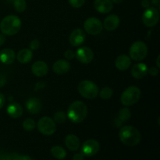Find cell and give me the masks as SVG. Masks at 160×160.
<instances>
[{
  "label": "cell",
  "instance_id": "cell-32",
  "mask_svg": "<svg viewBox=\"0 0 160 160\" xmlns=\"http://www.w3.org/2000/svg\"><path fill=\"white\" fill-rule=\"evenodd\" d=\"M64 56L68 60H71L72 59H73L75 57V53L72 50H67L65 52V53H64Z\"/></svg>",
  "mask_w": 160,
  "mask_h": 160
},
{
  "label": "cell",
  "instance_id": "cell-36",
  "mask_svg": "<svg viewBox=\"0 0 160 160\" xmlns=\"http://www.w3.org/2000/svg\"><path fill=\"white\" fill-rule=\"evenodd\" d=\"M45 86V84L44 82H38L36 84L35 88H34V90L38 91V90H40V89L44 88Z\"/></svg>",
  "mask_w": 160,
  "mask_h": 160
},
{
  "label": "cell",
  "instance_id": "cell-18",
  "mask_svg": "<svg viewBox=\"0 0 160 160\" xmlns=\"http://www.w3.org/2000/svg\"><path fill=\"white\" fill-rule=\"evenodd\" d=\"M148 67L145 63H137L132 67L131 74L136 79H142L148 74Z\"/></svg>",
  "mask_w": 160,
  "mask_h": 160
},
{
  "label": "cell",
  "instance_id": "cell-22",
  "mask_svg": "<svg viewBox=\"0 0 160 160\" xmlns=\"http://www.w3.org/2000/svg\"><path fill=\"white\" fill-rule=\"evenodd\" d=\"M33 57V53L31 49L28 48H23V49L20 50L17 55V61L20 63H28L31 62Z\"/></svg>",
  "mask_w": 160,
  "mask_h": 160
},
{
  "label": "cell",
  "instance_id": "cell-39",
  "mask_svg": "<svg viewBox=\"0 0 160 160\" xmlns=\"http://www.w3.org/2000/svg\"><path fill=\"white\" fill-rule=\"evenodd\" d=\"M4 35L5 34H0V46L2 45L5 43V42H6V38H5Z\"/></svg>",
  "mask_w": 160,
  "mask_h": 160
},
{
  "label": "cell",
  "instance_id": "cell-25",
  "mask_svg": "<svg viewBox=\"0 0 160 160\" xmlns=\"http://www.w3.org/2000/svg\"><path fill=\"white\" fill-rule=\"evenodd\" d=\"M131 111L128 108H122L120 111H119L118 113V118L117 119V120L120 121V123H121L122 122H126L131 118Z\"/></svg>",
  "mask_w": 160,
  "mask_h": 160
},
{
  "label": "cell",
  "instance_id": "cell-31",
  "mask_svg": "<svg viewBox=\"0 0 160 160\" xmlns=\"http://www.w3.org/2000/svg\"><path fill=\"white\" fill-rule=\"evenodd\" d=\"M40 47V42L38 39H33L30 42V48L31 50H37Z\"/></svg>",
  "mask_w": 160,
  "mask_h": 160
},
{
  "label": "cell",
  "instance_id": "cell-35",
  "mask_svg": "<svg viewBox=\"0 0 160 160\" xmlns=\"http://www.w3.org/2000/svg\"><path fill=\"white\" fill-rule=\"evenodd\" d=\"M6 77L3 76V75L0 74V88H2L6 85Z\"/></svg>",
  "mask_w": 160,
  "mask_h": 160
},
{
  "label": "cell",
  "instance_id": "cell-6",
  "mask_svg": "<svg viewBox=\"0 0 160 160\" xmlns=\"http://www.w3.org/2000/svg\"><path fill=\"white\" fill-rule=\"evenodd\" d=\"M130 58L134 61H142L148 55V47L146 44L141 41L133 43L129 50Z\"/></svg>",
  "mask_w": 160,
  "mask_h": 160
},
{
  "label": "cell",
  "instance_id": "cell-8",
  "mask_svg": "<svg viewBox=\"0 0 160 160\" xmlns=\"http://www.w3.org/2000/svg\"><path fill=\"white\" fill-rule=\"evenodd\" d=\"M142 20L146 27L152 28L156 26L159 20V10L156 7H148L142 14Z\"/></svg>",
  "mask_w": 160,
  "mask_h": 160
},
{
  "label": "cell",
  "instance_id": "cell-13",
  "mask_svg": "<svg viewBox=\"0 0 160 160\" xmlns=\"http://www.w3.org/2000/svg\"><path fill=\"white\" fill-rule=\"evenodd\" d=\"M120 25V18L115 14H111L105 18L102 26L106 31H112L117 29Z\"/></svg>",
  "mask_w": 160,
  "mask_h": 160
},
{
  "label": "cell",
  "instance_id": "cell-40",
  "mask_svg": "<svg viewBox=\"0 0 160 160\" xmlns=\"http://www.w3.org/2000/svg\"><path fill=\"white\" fill-rule=\"evenodd\" d=\"M17 160H32L29 156H22L17 159Z\"/></svg>",
  "mask_w": 160,
  "mask_h": 160
},
{
  "label": "cell",
  "instance_id": "cell-38",
  "mask_svg": "<svg viewBox=\"0 0 160 160\" xmlns=\"http://www.w3.org/2000/svg\"><path fill=\"white\" fill-rule=\"evenodd\" d=\"M149 5H150V2L149 0H142V6H143L144 8H148L149 7Z\"/></svg>",
  "mask_w": 160,
  "mask_h": 160
},
{
  "label": "cell",
  "instance_id": "cell-26",
  "mask_svg": "<svg viewBox=\"0 0 160 160\" xmlns=\"http://www.w3.org/2000/svg\"><path fill=\"white\" fill-rule=\"evenodd\" d=\"M67 114L63 111H57L54 113L53 120L57 123H63L67 120Z\"/></svg>",
  "mask_w": 160,
  "mask_h": 160
},
{
  "label": "cell",
  "instance_id": "cell-34",
  "mask_svg": "<svg viewBox=\"0 0 160 160\" xmlns=\"http://www.w3.org/2000/svg\"><path fill=\"white\" fill-rule=\"evenodd\" d=\"M84 156L82 153H76V154L73 156V160H84Z\"/></svg>",
  "mask_w": 160,
  "mask_h": 160
},
{
  "label": "cell",
  "instance_id": "cell-5",
  "mask_svg": "<svg viewBox=\"0 0 160 160\" xmlns=\"http://www.w3.org/2000/svg\"><path fill=\"white\" fill-rule=\"evenodd\" d=\"M141 94L142 92L136 86H131L122 93L120 102L125 106H133L140 99Z\"/></svg>",
  "mask_w": 160,
  "mask_h": 160
},
{
  "label": "cell",
  "instance_id": "cell-23",
  "mask_svg": "<svg viewBox=\"0 0 160 160\" xmlns=\"http://www.w3.org/2000/svg\"><path fill=\"white\" fill-rule=\"evenodd\" d=\"M7 112L12 118H20L23 115V108L19 103H11L7 107Z\"/></svg>",
  "mask_w": 160,
  "mask_h": 160
},
{
  "label": "cell",
  "instance_id": "cell-24",
  "mask_svg": "<svg viewBox=\"0 0 160 160\" xmlns=\"http://www.w3.org/2000/svg\"><path fill=\"white\" fill-rule=\"evenodd\" d=\"M51 154L56 159L62 160L65 159V157L67 156V152H66V150L62 147L56 145V146L52 147Z\"/></svg>",
  "mask_w": 160,
  "mask_h": 160
},
{
  "label": "cell",
  "instance_id": "cell-43",
  "mask_svg": "<svg viewBox=\"0 0 160 160\" xmlns=\"http://www.w3.org/2000/svg\"><path fill=\"white\" fill-rule=\"evenodd\" d=\"M159 56H158L157 57V59H156V63H157V67L158 68H159V67H160V65H159Z\"/></svg>",
  "mask_w": 160,
  "mask_h": 160
},
{
  "label": "cell",
  "instance_id": "cell-10",
  "mask_svg": "<svg viewBox=\"0 0 160 160\" xmlns=\"http://www.w3.org/2000/svg\"><path fill=\"white\" fill-rule=\"evenodd\" d=\"M99 143L96 140L89 139V140L84 142V144H83L82 148H81V153L84 156L91 157V156H95L98 153V152L99 151Z\"/></svg>",
  "mask_w": 160,
  "mask_h": 160
},
{
  "label": "cell",
  "instance_id": "cell-19",
  "mask_svg": "<svg viewBox=\"0 0 160 160\" xmlns=\"http://www.w3.org/2000/svg\"><path fill=\"white\" fill-rule=\"evenodd\" d=\"M42 103L38 98H31L27 101L26 108L28 112L31 114H38L42 109Z\"/></svg>",
  "mask_w": 160,
  "mask_h": 160
},
{
  "label": "cell",
  "instance_id": "cell-41",
  "mask_svg": "<svg viewBox=\"0 0 160 160\" xmlns=\"http://www.w3.org/2000/svg\"><path fill=\"white\" fill-rule=\"evenodd\" d=\"M152 2L154 6H159V0H152Z\"/></svg>",
  "mask_w": 160,
  "mask_h": 160
},
{
  "label": "cell",
  "instance_id": "cell-3",
  "mask_svg": "<svg viewBox=\"0 0 160 160\" xmlns=\"http://www.w3.org/2000/svg\"><path fill=\"white\" fill-rule=\"evenodd\" d=\"M21 28V20L17 16L9 15L4 17L0 23V30L5 35L17 34Z\"/></svg>",
  "mask_w": 160,
  "mask_h": 160
},
{
  "label": "cell",
  "instance_id": "cell-16",
  "mask_svg": "<svg viewBox=\"0 0 160 160\" xmlns=\"http://www.w3.org/2000/svg\"><path fill=\"white\" fill-rule=\"evenodd\" d=\"M31 71L36 77H43L48 73V67L44 61H37L31 67Z\"/></svg>",
  "mask_w": 160,
  "mask_h": 160
},
{
  "label": "cell",
  "instance_id": "cell-11",
  "mask_svg": "<svg viewBox=\"0 0 160 160\" xmlns=\"http://www.w3.org/2000/svg\"><path fill=\"white\" fill-rule=\"evenodd\" d=\"M75 56L77 57V59L81 63L88 64L93 60L94 52L88 47H81L77 50Z\"/></svg>",
  "mask_w": 160,
  "mask_h": 160
},
{
  "label": "cell",
  "instance_id": "cell-1",
  "mask_svg": "<svg viewBox=\"0 0 160 160\" xmlns=\"http://www.w3.org/2000/svg\"><path fill=\"white\" fill-rule=\"evenodd\" d=\"M120 142L128 146H135L140 143L142 134L137 128L132 126H123L119 132Z\"/></svg>",
  "mask_w": 160,
  "mask_h": 160
},
{
  "label": "cell",
  "instance_id": "cell-12",
  "mask_svg": "<svg viewBox=\"0 0 160 160\" xmlns=\"http://www.w3.org/2000/svg\"><path fill=\"white\" fill-rule=\"evenodd\" d=\"M70 45L74 47H78L82 45L86 39L85 33L81 29H75L70 35Z\"/></svg>",
  "mask_w": 160,
  "mask_h": 160
},
{
  "label": "cell",
  "instance_id": "cell-33",
  "mask_svg": "<svg viewBox=\"0 0 160 160\" xmlns=\"http://www.w3.org/2000/svg\"><path fill=\"white\" fill-rule=\"evenodd\" d=\"M148 73H149L151 76L156 77L157 76L158 73H159V70H158L157 68H156V67H151V68L148 70Z\"/></svg>",
  "mask_w": 160,
  "mask_h": 160
},
{
  "label": "cell",
  "instance_id": "cell-42",
  "mask_svg": "<svg viewBox=\"0 0 160 160\" xmlns=\"http://www.w3.org/2000/svg\"><path fill=\"white\" fill-rule=\"evenodd\" d=\"M112 2V3H116V4H120L121 3L123 0H111Z\"/></svg>",
  "mask_w": 160,
  "mask_h": 160
},
{
  "label": "cell",
  "instance_id": "cell-9",
  "mask_svg": "<svg viewBox=\"0 0 160 160\" xmlns=\"http://www.w3.org/2000/svg\"><path fill=\"white\" fill-rule=\"evenodd\" d=\"M84 28L88 34L91 35H97L100 34L103 29L102 22L95 17H89L84 21Z\"/></svg>",
  "mask_w": 160,
  "mask_h": 160
},
{
  "label": "cell",
  "instance_id": "cell-44",
  "mask_svg": "<svg viewBox=\"0 0 160 160\" xmlns=\"http://www.w3.org/2000/svg\"><path fill=\"white\" fill-rule=\"evenodd\" d=\"M15 160H17V159H15Z\"/></svg>",
  "mask_w": 160,
  "mask_h": 160
},
{
  "label": "cell",
  "instance_id": "cell-7",
  "mask_svg": "<svg viewBox=\"0 0 160 160\" xmlns=\"http://www.w3.org/2000/svg\"><path fill=\"white\" fill-rule=\"evenodd\" d=\"M37 128L39 132L45 136L52 135L56 131L55 121L48 117H42L38 122Z\"/></svg>",
  "mask_w": 160,
  "mask_h": 160
},
{
  "label": "cell",
  "instance_id": "cell-21",
  "mask_svg": "<svg viewBox=\"0 0 160 160\" xmlns=\"http://www.w3.org/2000/svg\"><path fill=\"white\" fill-rule=\"evenodd\" d=\"M131 64V59L127 55H120L116 59L115 66L118 70H126Z\"/></svg>",
  "mask_w": 160,
  "mask_h": 160
},
{
  "label": "cell",
  "instance_id": "cell-15",
  "mask_svg": "<svg viewBox=\"0 0 160 160\" xmlns=\"http://www.w3.org/2000/svg\"><path fill=\"white\" fill-rule=\"evenodd\" d=\"M52 70L58 75H63L68 73L70 70V64L65 59H59L56 61L52 66Z\"/></svg>",
  "mask_w": 160,
  "mask_h": 160
},
{
  "label": "cell",
  "instance_id": "cell-27",
  "mask_svg": "<svg viewBox=\"0 0 160 160\" xmlns=\"http://www.w3.org/2000/svg\"><path fill=\"white\" fill-rule=\"evenodd\" d=\"M99 95L101 97V98L104 100H108L110 99L112 96V94H113V91L112 88H110L109 87H105L103 88L101 90V92H99Z\"/></svg>",
  "mask_w": 160,
  "mask_h": 160
},
{
  "label": "cell",
  "instance_id": "cell-30",
  "mask_svg": "<svg viewBox=\"0 0 160 160\" xmlns=\"http://www.w3.org/2000/svg\"><path fill=\"white\" fill-rule=\"evenodd\" d=\"M68 1L72 7L78 9V8H81V6H84L86 0H68Z\"/></svg>",
  "mask_w": 160,
  "mask_h": 160
},
{
  "label": "cell",
  "instance_id": "cell-28",
  "mask_svg": "<svg viewBox=\"0 0 160 160\" xmlns=\"http://www.w3.org/2000/svg\"><path fill=\"white\" fill-rule=\"evenodd\" d=\"M22 127L26 131H32L35 128L36 123L33 119L28 118L23 122Z\"/></svg>",
  "mask_w": 160,
  "mask_h": 160
},
{
  "label": "cell",
  "instance_id": "cell-14",
  "mask_svg": "<svg viewBox=\"0 0 160 160\" xmlns=\"http://www.w3.org/2000/svg\"><path fill=\"white\" fill-rule=\"evenodd\" d=\"M94 6L96 11L102 14L108 13L113 8V4L111 0H95Z\"/></svg>",
  "mask_w": 160,
  "mask_h": 160
},
{
  "label": "cell",
  "instance_id": "cell-4",
  "mask_svg": "<svg viewBox=\"0 0 160 160\" xmlns=\"http://www.w3.org/2000/svg\"><path fill=\"white\" fill-rule=\"evenodd\" d=\"M80 95L87 99H94L98 96L99 90L96 84L92 81L85 80L80 82L78 88Z\"/></svg>",
  "mask_w": 160,
  "mask_h": 160
},
{
  "label": "cell",
  "instance_id": "cell-2",
  "mask_svg": "<svg viewBox=\"0 0 160 160\" xmlns=\"http://www.w3.org/2000/svg\"><path fill=\"white\" fill-rule=\"evenodd\" d=\"M87 115V106L81 101H75L69 106L67 117L72 123H80L85 120Z\"/></svg>",
  "mask_w": 160,
  "mask_h": 160
},
{
  "label": "cell",
  "instance_id": "cell-20",
  "mask_svg": "<svg viewBox=\"0 0 160 160\" xmlns=\"http://www.w3.org/2000/svg\"><path fill=\"white\" fill-rule=\"evenodd\" d=\"M65 145L70 151H78L80 148V140L74 134H68L65 138Z\"/></svg>",
  "mask_w": 160,
  "mask_h": 160
},
{
  "label": "cell",
  "instance_id": "cell-37",
  "mask_svg": "<svg viewBox=\"0 0 160 160\" xmlns=\"http://www.w3.org/2000/svg\"><path fill=\"white\" fill-rule=\"evenodd\" d=\"M5 102H6V100H5L4 95L2 93H0V109H1L3 106H4Z\"/></svg>",
  "mask_w": 160,
  "mask_h": 160
},
{
  "label": "cell",
  "instance_id": "cell-17",
  "mask_svg": "<svg viewBox=\"0 0 160 160\" xmlns=\"http://www.w3.org/2000/svg\"><path fill=\"white\" fill-rule=\"evenodd\" d=\"M15 52L9 48H4L0 52V61L6 65H10L15 61Z\"/></svg>",
  "mask_w": 160,
  "mask_h": 160
},
{
  "label": "cell",
  "instance_id": "cell-29",
  "mask_svg": "<svg viewBox=\"0 0 160 160\" xmlns=\"http://www.w3.org/2000/svg\"><path fill=\"white\" fill-rule=\"evenodd\" d=\"M27 8L25 0H14V9L18 12H23Z\"/></svg>",
  "mask_w": 160,
  "mask_h": 160
}]
</instances>
